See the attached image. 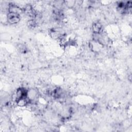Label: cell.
<instances>
[{
	"label": "cell",
	"mask_w": 132,
	"mask_h": 132,
	"mask_svg": "<svg viewBox=\"0 0 132 132\" xmlns=\"http://www.w3.org/2000/svg\"><path fill=\"white\" fill-rule=\"evenodd\" d=\"M92 28L94 34H100L102 30V25L98 22H95L93 24Z\"/></svg>",
	"instance_id": "5"
},
{
	"label": "cell",
	"mask_w": 132,
	"mask_h": 132,
	"mask_svg": "<svg viewBox=\"0 0 132 132\" xmlns=\"http://www.w3.org/2000/svg\"><path fill=\"white\" fill-rule=\"evenodd\" d=\"M27 25L28 26V27H29L30 28H34L36 26L37 22L35 20L32 19H30V20H29L27 21Z\"/></svg>",
	"instance_id": "7"
},
{
	"label": "cell",
	"mask_w": 132,
	"mask_h": 132,
	"mask_svg": "<svg viewBox=\"0 0 132 132\" xmlns=\"http://www.w3.org/2000/svg\"><path fill=\"white\" fill-rule=\"evenodd\" d=\"M23 10L26 15L30 17H35L36 15V12L30 4L26 5L23 8Z\"/></svg>",
	"instance_id": "3"
},
{
	"label": "cell",
	"mask_w": 132,
	"mask_h": 132,
	"mask_svg": "<svg viewBox=\"0 0 132 132\" xmlns=\"http://www.w3.org/2000/svg\"><path fill=\"white\" fill-rule=\"evenodd\" d=\"M19 50H20V51L21 52H23L25 51V46L23 45H22V44H20L19 46Z\"/></svg>",
	"instance_id": "8"
},
{
	"label": "cell",
	"mask_w": 132,
	"mask_h": 132,
	"mask_svg": "<svg viewBox=\"0 0 132 132\" xmlns=\"http://www.w3.org/2000/svg\"><path fill=\"white\" fill-rule=\"evenodd\" d=\"M29 100V98L28 97V96H27V97H24L21 98L15 102L19 106L23 107V106H25L27 103H28Z\"/></svg>",
	"instance_id": "6"
},
{
	"label": "cell",
	"mask_w": 132,
	"mask_h": 132,
	"mask_svg": "<svg viewBox=\"0 0 132 132\" xmlns=\"http://www.w3.org/2000/svg\"><path fill=\"white\" fill-rule=\"evenodd\" d=\"M28 91H27L26 89H25L24 88H18L14 94V99L15 101H16L18 100L21 98L28 96Z\"/></svg>",
	"instance_id": "2"
},
{
	"label": "cell",
	"mask_w": 132,
	"mask_h": 132,
	"mask_svg": "<svg viewBox=\"0 0 132 132\" xmlns=\"http://www.w3.org/2000/svg\"><path fill=\"white\" fill-rule=\"evenodd\" d=\"M8 12L14 13L18 14H20L22 12H23V9H21L16 4L13 3H9L8 4Z\"/></svg>",
	"instance_id": "4"
},
{
	"label": "cell",
	"mask_w": 132,
	"mask_h": 132,
	"mask_svg": "<svg viewBox=\"0 0 132 132\" xmlns=\"http://www.w3.org/2000/svg\"><path fill=\"white\" fill-rule=\"evenodd\" d=\"M7 19L8 22L11 24H16L20 21V14L8 12L7 15Z\"/></svg>",
	"instance_id": "1"
}]
</instances>
